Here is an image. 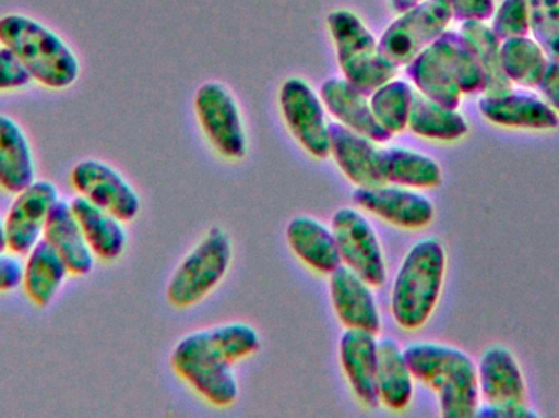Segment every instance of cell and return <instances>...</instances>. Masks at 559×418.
I'll return each mask as SVG.
<instances>
[{"label": "cell", "mask_w": 559, "mask_h": 418, "mask_svg": "<svg viewBox=\"0 0 559 418\" xmlns=\"http://www.w3.org/2000/svg\"><path fill=\"white\" fill-rule=\"evenodd\" d=\"M475 51L485 74V94L496 95L512 91L514 85L506 77L501 65V39L486 22H465L459 29Z\"/></svg>", "instance_id": "30"}, {"label": "cell", "mask_w": 559, "mask_h": 418, "mask_svg": "<svg viewBox=\"0 0 559 418\" xmlns=\"http://www.w3.org/2000/svg\"><path fill=\"white\" fill-rule=\"evenodd\" d=\"M71 186L79 196L98 208L108 211L123 223L136 219L141 199L130 182L110 164L84 159L71 172Z\"/></svg>", "instance_id": "11"}, {"label": "cell", "mask_w": 559, "mask_h": 418, "mask_svg": "<svg viewBox=\"0 0 559 418\" xmlns=\"http://www.w3.org/2000/svg\"><path fill=\"white\" fill-rule=\"evenodd\" d=\"M479 396L483 404L499 409L519 410L525 417H538L527 406V384L521 365L504 345H491L483 351L478 365Z\"/></svg>", "instance_id": "12"}, {"label": "cell", "mask_w": 559, "mask_h": 418, "mask_svg": "<svg viewBox=\"0 0 559 418\" xmlns=\"http://www.w3.org/2000/svg\"><path fill=\"white\" fill-rule=\"evenodd\" d=\"M381 174L384 183L404 189H437L442 183L443 172L433 157L406 147H381Z\"/></svg>", "instance_id": "27"}, {"label": "cell", "mask_w": 559, "mask_h": 418, "mask_svg": "<svg viewBox=\"0 0 559 418\" xmlns=\"http://www.w3.org/2000/svg\"><path fill=\"white\" fill-rule=\"evenodd\" d=\"M0 252H9V246H7L5 219H3V217H0Z\"/></svg>", "instance_id": "40"}, {"label": "cell", "mask_w": 559, "mask_h": 418, "mask_svg": "<svg viewBox=\"0 0 559 418\" xmlns=\"http://www.w3.org/2000/svg\"><path fill=\"white\" fill-rule=\"evenodd\" d=\"M328 28L337 51L338 68L352 85L371 95L380 85L397 77L400 69L391 64L373 33L350 10L329 13Z\"/></svg>", "instance_id": "5"}, {"label": "cell", "mask_w": 559, "mask_h": 418, "mask_svg": "<svg viewBox=\"0 0 559 418\" xmlns=\"http://www.w3.org/2000/svg\"><path fill=\"white\" fill-rule=\"evenodd\" d=\"M455 22H489L495 15V0H445Z\"/></svg>", "instance_id": "36"}, {"label": "cell", "mask_w": 559, "mask_h": 418, "mask_svg": "<svg viewBox=\"0 0 559 418\" xmlns=\"http://www.w3.org/2000/svg\"><path fill=\"white\" fill-rule=\"evenodd\" d=\"M329 292L335 315L345 329L380 334L383 322L370 283L341 265L329 275Z\"/></svg>", "instance_id": "15"}, {"label": "cell", "mask_w": 559, "mask_h": 418, "mask_svg": "<svg viewBox=\"0 0 559 418\" xmlns=\"http://www.w3.org/2000/svg\"><path fill=\"white\" fill-rule=\"evenodd\" d=\"M261 337L252 325L229 322L180 338L170 355L174 373L212 406L225 409L239 399L235 365L258 354Z\"/></svg>", "instance_id": "1"}, {"label": "cell", "mask_w": 559, "mask_h": 418, "mask_svg": "<svg viewBox=\"0 0 559 418\" xmlns=\"http://www.w3.org/2000/svg\"><path fill=\"white\" fill-rule=\"evenodd\" d=\"M414 381L426 384L437 396L440 416H476L481 396L478 367L462 348L436 342H416L404 348Z\"/></svg>", "instance_id": "2"}, {"label": "cell", "mask_w": 559, "mask_h": 418, "mask_svg": "<svg viewBox=\"0 0 559 418\" xmlns=\"http://www.w3.org/2000/svg\"><path fill=\"white\" fill-rule=\"evenodd\" d=\"M479 114L496 127L511 130L554 131L559 128L557 111L542 97L514 88L504 94H483Z\"/></svg>", "instance_id": "16"}, {"label": "cell", "mask_w": 559, "mask_h": 418, "mask_svg": "<svg viewBox=\"0 0 559 418\" xmlns=\"http://www.w3.org/2000/svg\"><path fill=\"white\" fill-rule=\"evenodd\" d=\"M280 110L289 134L312 157H329V123L325 108L314 88L299 77L283 82L280 88Z\"/></svg>", "instance_id": "10"}, {"label": "cell", "mask_w": 559, "mask_h": 418, "mask_svg": "<svg viewBox=\"0 0 559 418\" xmlns=\"http://www.w3.org/2000/svg\"><path fill=\"white\" fill-rule=\"evenodd\" d=\"M414 97H416V88L413 87V84L394 77L386 84L380 85L370 95L371 111H373L378 123L388 133L396 136L407 130Z\"/></svg>", "instance_id": "32"}, {"label": "cell", "mask_w": 559, "mask_h": 418, "mask_svg": "<svg viewBox=\"0 0 559 418\" xmlns=\"http://www.w3.org/2000/svg\"><path fill=\"white\" fill-rule=\"evenodd\" d=\"M420 2H424V0H390L391 9H393V12L400 13V15Z\"/></svg>", "instance_id": "39"}, {"label": "cell", "mask_w": 559, "mask_h": 418, "mask_svg": "<svg viewBox=\"0 0 559 418\" xmlns=\"http://www.w3.org/2000/svg\"><path fill=\"white\" fill-rule=\"evenodd\" d=\"M548 62L547 52L531 36H518L501 43L502 71L512 85L537 88Z\"/></svg>", "instance_id": "29"}, {"label": "cell", "mask_w": 559, "mask_h": 418, "mask_svg": "<svg viewBox=\"0 0 559 418\" xmlns=\"http://www.w3.org/2000/svg\"><path fill=\"white\" fill-rule=\"evenodd\" d=\"M0 45L12 49L33 82L48 91H66L81 75V61L71 46L38 20L20 13L2 16Z\"/></svg>", "instance_id": "4"}, {"label": "cell", "mask_w": 559, "mask_h": 418, "mask_svg": "<svg viewBox=\"0 0 559 418\" xmlns=\"http://www.w3.org/2000/svg\"><path fill=\"white\" fill-rule=\"evenodd\" d=\"M23 263L12 252H0V295L10 292L22 286Z\"/></svg>", "instance_id": "37"}, {"label": "cell", "mask_w": 559, "mask_h": 418, "mask_svg": "<svg viewBox=\"0 0 559 418\" xmlns=\"http://www.w3.org/2000/svg\"><path fill=\"white\" fill-rule=\"evenodd\" d=\"M542 98L557 111L559 117V61L548 62L547 71L542 75L537 85Z\"/></svg>", "instance_id": "38"}, {"label": "cell", "mask_w": 559, "mask_h": 418, "mask_svg": "<svg viewBox=\"0 0 559 418\" xmlns=\"http://www.w3.org/2000/svg\"><path fill=\"white\" fill-rule=\"evenodd\" d=\"M378 399L380 406L403 413L414 396V377L407 365L404 348L394 338L378 341Z\"/></svg>", "instance_id": "26"}, {"label": "cell", "mask_w": 559, "mask_h": 418, "mask_svg": "<svg viewBox=\"0 0 559 418\" xmlns=\"http://www.w3.org/2000/svg\"><path fill=\"white\" fill-rule=\"evenodd\" d=\"M433 45L442 52L445 61L462 88L463 95H483L485 94L486 82L481 65L476 59L475 51L468 39L460 32L445 29Z\"/></svg>", "instance_id": "31"}, {"label": "cell", "mask_w": 559, "mask_h": 418, "mask_svg": "<svg viewBox=\"0 0 559 418\" xmlns=\"http://www.w3.org/2000/svg\"><path fill=\"white\" fill-rule=\"evenodd\" d=\"M197 120L213 150L228 160L248 156L249 141L238 101L226 85L206 82L197 91Z\"/></svg>", "instance_id": "8"}, {"label": "cell", "mask_w": 559, "mask_h": 418, "mask_svg": "<svg viewBox=\"0 0 559 418\" xmlns=\"http://www.w3.org/2000/svg\"><path fill=\"white\" fill-rule=\"evenodd\" d=\"M338 360L354 396L365 407L380 406L378 399V338L370 332L345 329L338 342Z\"/></svg>", "instance_id": "19"}, {"label": "cell", "mask_w": 559, "mask_h": 418, "mask_svg": "<svg viewBox=\"0 0 559 418\" xmlns=\"http://www.w3.org/2000/svg\"><path fill=\"white\" fill-rule=\"evenodd\" d=\"M58 200V187L49 180H35L16 193L3 217L9 252L25 256L43 239L49 213Z\"/></svg>", "instance_id": "14"}, {"label": "cell", "mask_w": 559, "mask_h": 418, "mask_svg": "<svg viewBox=\"0 0 559 418\" xmlns=\"http://www.w3.org/2000/svg\"><path fill=\"white\" fill-rule=\"evenodd\" d=\"M43 239L59 253L74 276H87L94 272L95 255L79 226L71 203L59 199L49 213Z\"/></svg>", "instance_id": "21"}, {"label": "cell", "mask_w": 559, "mask_h": 418, "mask_svg": "<svg viewBox=\"0 0 559 418\" xmlns=\"http://www.w3.org/2000/svg\"><path fill=\"white\" fill-rule=\"evenodd\" d=\"M23 263L22 288L26 298L36 308H48L61 291L69 273L64 260L46 242L39 240Z\"/></svg>", "instance_id": "24"}, {"label": "cell", "mask_w": 559, "mask_h": 418, "mask_svg": "<svg viewBox=\"0 0 559 418\" xmlns=\"http://www.w3.org/2000/svg\"><path fill=\"white\" fill-rule=\"evenodd\" d=\"M286 242L296 259L319 275H331L342 265L332 227L316 217H293L286 226Z\"/></svg>", "instance_id": "20"}, {"label": "cell", "mask_w": 559, "mask_h": 418, "mask_svg": "<svg viewBox=\"0 0 559 418\" xmlns=\"http://www.w3.org/2000/svg\"><path fill=\"white\" fill-rule=\"evenodd\" d=\"M527 2L532 38L544 48L551 61H559V0Z\"/></svg>", "instance_id": "33"}, {"label": "cell", "mask_w": 559, "mask_h": 418, "mask_svg": "<svg viewBox=\"0 0 559 418\" xmlns=\"http://www.w3.org/2000/svg\"><path fill=\"white\" fill-rule=\"evenodd\" d=\"M406 74L413 87L420 95L442 105V107L459 110L465 95H463L449 62L445 61L442 52L433 43L406 65Z\"/></svg>", "instance_id": "23"}, {"label": "cell", "mask_w": 559, "mask_h": 418, "mask_svg": "<svg viewBox=\"0 0 559 418\" xmlns=\"http://www.w3.org/2000/svg\"><path fill=\"white\" fill-rule=\"evenodd\" d=\"M491 29L501 41L531 35L527 0H502L491 16Z\"/></svg>", "instance_id": "34"}, {"label": "cell", "mask_w": 559, "mask_h": 418, "mask_svg": "<svg viewBox=\"0 0 559 418\" xmlns=\"http://www.w3.org/2000/svg\"><path fill=\"white\" fill-rule=\"evenodd\" d=\"M319 97L325 110L348 130L364 134L378 144L393 140V134L388 133L374 118L370 95L358 91L347 79L332 77L322 82Z\"/></svg>", "instance_id": "18"}, {"label": "cell", "mask_w": 559, "mask_h": 418, "mask_svg": "<svg viewBox=\"0 0 559 418\" xmlns=\"http://www.w3.org/2000/svg\"><path fill=\"white\" fill-rule=\"evenodd\" d=\"M331 227L342 265L357 273L373 288L383 286L388 276L386 259L370 220L358 210L341 208L332 216Z\"/></svg>", "instance_id": "9"}, {"label": "cell", "mask_w": 559, "mask_h": 418, "mask_svg": "<svg viewBox=\"0 0 559 418\" xmlns=\"http://www.w3.org/2000/svg\"><path fill=\"white\" fill-rule=\"evenodd\" d=\"M36 180L35 154L23 128L0 115V190L16 195Z\"/></svg>", "instance_id": "22"}, {"label": "cell", "mask_w": 559, "mask_h": 418, "mask_svg": "<svg viewBox=\"0 0 559 418\" xmlns=\"http://www.w3.org/2000/svg\"><path fill=\"white\" fill-rule=\"evenodd\" d=\"M407 130L423 140L456 143L468 136L469 124L459 110L442 107L416 92Z\"/></svg>", "instance_id": "28"}, {"label": "cell", "mask_w": 559, "mask_h": 418, "mask_svg": "<svg viewBox=\"0 0 559 418\" xmlns=\"http://www.w3.org/2000/svg\"><path fill=\"white\" fill-rule=\"evenodd\" d=\"M69 203L95 259L102 262H115L120 259L128 246V232L123 220L79 195Z\"/></svg>", "instance_id": "25"}, {"label": "cell", "mask_w": 559, "mask_h": 418, "mask_svg": "<svg viewBox=\"0 0 559 418\" xmlns=\"http://www.w3.org/2000/svg\"><path fill=\"white\" fill-rule=\"evenodd\" d=\"M33 79L15 52L0 45V94L22 91L32 84Z\"/></svg>", "instance_id": "35"}, {"label": "cell", "mask_w": 559, "mask_h": 418, "mask_svg": "<svg viewBox=\"0 0 559 418\" xmlns=\"http://www.w3.org/2000/svg\"><path fill=\"white\" fill-rule=\"evenodd\" d=\"M447 250L436 237L414 243L397 270L391 289V314L397 327L416 332L432 318L442 296Z\"/></svg>", "instance_id": "3"}, {"label": "cell", "mask_w": 559, "mask_h": 418, "mask_svg": "<svg viewBox=\"0 0 559 418\" xmlns=\"http://www.w3.org/2000/svg\"><path fill=\"white\" fill-rule=\"evenodd\" d=\"M453 22L445 0H424L407 12L401 13L386 29L380 43L384 58L406 68L420 51L432 45Z\"/></svg>", "instance_id": "7"}, {"label": "cell", "mask_w": 559, "mask_h": 418, "mask_svg": "<svg viewBox=\"0 0 559 418\" xmlns=\"http://www.w3.org/2000/svg\"><path fill=\"white\" fill-rule=\"evenodd\" d=\"M329 157L355 187L383 186L381 147L370 138L348 130L344 124L329 123Z\"/></svg>", "instance_id": "17"}, {"label": "cell", "mask_w": 559, "mask_h": 418, "mask_svg": "<svg viewBox=\"0 0 559 418\" xmlns=\"http://www.w3.org/2000/svg\"><path fill=\"white\" fill-rule=\"evenodd\" d=\"M231 262V237L222 227H212L177 266L167 285V301L177 309L199 304L223 282Z\"/></svg>", "instance_id": "6"}, {"label": "cell", "mask_w": 559, "mask_h": 418, "mask_svg": "<svg viewBox=\"0 0 559 418\" xmlns=\"http://www.w3.org/2000/svg\"><path fill=\"white\" fill-rule=\"evenodd\" d=\"M352 200L357 208L380 217L397 229H426L436 217V205L420 190L404 189L391 183L355 187Z\"/></svg>", "instance_id": "13"}]
</instances>
